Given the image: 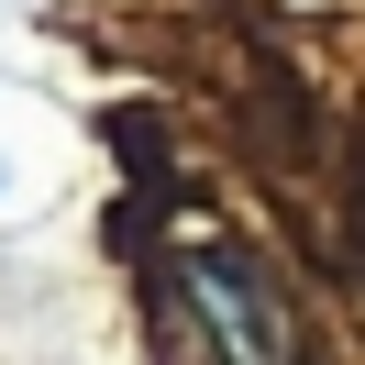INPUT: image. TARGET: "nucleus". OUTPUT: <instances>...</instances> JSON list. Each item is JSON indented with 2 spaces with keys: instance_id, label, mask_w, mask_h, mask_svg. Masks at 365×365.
Listing matches in <instances>:
<instances>
[{
  "instance_id": "obj_1",
  "label": "nucleus",
  "mask_w": 365,
  "mask_h": 365,
  "mask_svg": "<svg viewBox=\"0 0 365 365\" xmlns=\"http://www.w3.org/2000/svg\"><path fill=\"white\" fill-rule=\"evenodd\" d=\"M200 321H222L244 365H277V310H266V288H255L232 255H200Z\"/></svg>"
}]
</instances>
